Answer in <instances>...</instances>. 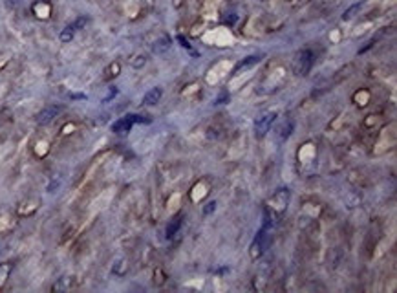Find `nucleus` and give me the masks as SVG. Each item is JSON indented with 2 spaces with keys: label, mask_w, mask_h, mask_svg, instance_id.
Segmentation results:
<instances>
[{
  "label": "nucleus",
  "mask_w": 397,
  "mask_h": 293,
  "mask_svg": "<svg viewBox=\"0 0 397 293\" xmlns=\"http://www.w3.org/2000/svg\"><path fill=\"white\" fill-rule=\"evenodd\" d=\"M161 96H163V90L161 88H152L150 92H147V96L143 99V103L145 104H158L160 103Z\"/></svg>",
  "instance_id": "nucleus-7"
},
{
  "label": "nucleus",
  "mask_w": 397,
  "mask_h": 293,
  "mask_svg": "<svg viewBox=\"0 0 397 293\" xmlns=\"http://www.w3.org/2000/svg\"><path fill=\"white\" fill-rule=\"evenodd\" d=\"M135 121H143L141 117H137V116H128V117H125V119H119L117 123L112 127L114 129V132H117V134H123V132H128L130 129H132V125L135 123Z\"/></svg>",
  "instance_id": "nucleus-4"
},
{
  "label": "nucleus",
  "mask_w": 397,
  "mask_h": 293,
  "mask_svg": "<svg viewBox=\"0 0 397 293\" xmlns=\"http://www.w3.org/2000/svg\"><path fill=\"white\" fill-rule=\"evenodd\" d=\"M276 117V112H267V114H264L262 117H258L255 123V134L256 137H264L265 134L269 132V129H271V125H273V121H275Z\"/></svg>",
  "instance_id": "nucleus-2"
},
{
  "label": "nucleus",
  "mask_w": 397,
  "mask_h": 293,
  "mask_svg": "<svg viewBox=\"0 0 397 293\" xmlns=\"http://www.w3.org/2000/svg\"><path fill=\"white\" fill-rule=\"evenodd\" d=\"M260 59H262V55H251V57H247L245 61H242V63L238 65L236 70H242V68H247V66L256 65V63H260Z\"/></svg>",
  "instance_id": "nucleus-9"
},
{
  "label": "nucleus",
  "mask_w": 397,
  "mask_h": 293,
  "mask_svg": "<svg viewBox=\"0 0 397 293\" xmlns=\"http://www.w3.org/2000/svg\"><path fill=\"white\" fill-rule=\"evenodd\" d=\"M214 207H216V203H214V202H209V203H207V207L203 209V213H205V215H209L211 211H214Z\"/></svg>",
  "instance_id": "nucleus-16"
},
{
  "label": "nucleus",
  "mask_w": 397,
  "mask_h": 293,
  "mask_svg": "<svg viewBox=\"0 0 397 293\" xmlns=\"http://www.w3.org/2000/svg\"><path fill=\"white\" fill-rule=\"evenodd\" d=\"M130 65L134 66V68H139V66L145 65V57H143V55H135L134 61H130Z\"/></svg>",
  "instance_id": "nucleus-12"
},
{
  "label": "nucleus",
  "mask_w": 397,
  "mask_h": 293,
  "mask_svg": "<svg viewBox=\"0 0 397 293\" xmlns=\"http://www.w3.org/2000/svg\"><path fill=\"white\" fill-rule=\"evenodd\" d=\"M291 130H293V123H288V127H284L280 132V137L282 139H288L289 134H291Z\"/></svg>",
  "instance_id": "nucleus-13"
},
{
  "label": "nucleus",
  "mask_w": 397,
  "mask_h": 293,
  "mask_svg": "<svg viewBox=\"0 0 397 293\" xmlns=\"http://www.w3.org/2000/svg\"><path fill=\"white\" fill-rule=\"evenodd\" d=\"M119 70H121V66H119V63H114V65L108 68V77H115L117 73H119Z\"/></svg>",
  "instance_id": "nucleus-15"
},
{
  "label": "nucleus",
  "mask_w": 397,
  "mask_h": 293,
  "mask_svg": "<svg viewBox=\"0 0 397 293\" xmlns=\"http://www.w3.org/2000/svg\"><path fill=\"white\" fill-rule=\"evenodd\" d=\"M359 9H361V4H353L352 7H350V9H348V11H344V15H342V19L344 20H350L353 17V15L357 13Z\"/></svg>",
  "instance_id": "nucleus-11"
},
{
  "label": "nucleus",
  "mask_w": 397,
  "mask_h": 293,
  "mask_svg": "<svg viewBox=\"0 0 397 293\" xmlns=\"http://www.w3.org/2000/svg\"><path fill=\"white\" fill-rule=\"evenodd\" d=\"M264 238H265V229L260 231V234L256 236V240L253 242V246H251V257L256 259V257H260L264 253Z\"/></svg>",
  "instance_id": "nucleus-5"
},
{
  "label": "nucleus",
  "mask_w": 397,
  "mask_h": 293,
  "mask_svg": "<svg viewBox=\"0 0 397 293\" xmlns=\"http://www.w3.org/2000/svg\"><path fill=\"white\" fill-rule=\"evenodd\" d=\"M86 22H88V19H86V17H83V19H77L70 28H71V30H73V32H75V30H79V28H83L84 24H86Z\"/></svg>",
  "instance_id": "nucleus-14"
},
{
  "label": "nucleus",
  "mask_w": 397,
  "mask_h": 293,
  "mask_svg": "<svg viewBox=\"0 0 397 293\" xmlns=\"http://www.w3.org/2000/svg\"><path fill=\"white\" fill-rule=\"evenodd\" d=\"M181 222H183V216H181V215L174 216V220L170 222V224H168V228H166V236H168V238H172L174 234L178 233L179 228H181Z\"/></svg>",
  "instance_id": "nucleus-8"
},
{
  "label": "nucleus",
  "mask_w": 397,
  "mask_h": 293,
  "mask_svg": "<svg viewBox=\"0 0 397 293\" xmlns=\"http://www.w3.org/2000/svg\"><path fill=\"white\" fill-rule=\"evenodd\" d=\"M225 99H227V101H229V94H225V92H224V94H222V96H220V98H218V101H216V103H218V104H220V103H224Z\"/></svg>",
  "instance_id": "nucleus-17"
},
{
  "label": "nucleus",
  "mask_w": 397,
  "mask_h": 293,
  "mask_svg": "<svg viewBox=\"0 0 397 293\" xmlns=\"http://www.w3.org/2000/svg\"><path fill=\"white\" fill-rule=\"evenodd\" d=\"M71 39H73V30L68 26L66 30H63V32H61V42H70Z\"/></svg>",
  "instance_id": "nucleus-10"
},
{
  "label": "nucleus",
  "mask_w": 397,
  "mask_h": 293,
  "mask_svg": "<svg viewBox=\"0 0 397 293\" xmlns=\"http://www.w3.org/2000/svg\"><path fill=\"white\" fill-rule=\"evenodd\" d=\"M311 66H313V53L309 52V50H302L297 59H295V73L297 75H307V72L311 70Z\"/></svg>",
  "instance_id": "nucleus-1"
},
{
  "label": "nucleus",
  "mask_w": 397,
  "mask_h": 293,
  "mask_svg": "<svg viewBox=\"0 0 397 293\" xmlns=\"http://www.w3.org/2000/svg\"><path fill=\"white\" fill-rule=\"evenodd\" d=\"M168 48H170V37H166V35H160V39L154 40L152 52L154 53H163V52H166Z\"/></svg>",
  "instance_id": "nucleus-6"
},
{
  "label": "nucleus",
  "mask_w": 397,
  "mask_h": 293,
  "mask_svg": "<svg viewBox=\"0 0 397 293\" xmlns=\"http://www.w3.org/2000/svg\"><path fill=\"white\" fill-rule=\"evenodd\" d=\"M59 112H61V106H57V104H53V106H48V108H44V110H42L37 116V123L38 125L50 123V121H53V119L59 116Z\"/></svg>",
  "instance_id": "nucleus-3"
}]
</instances>
